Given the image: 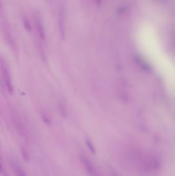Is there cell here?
<instances>
[{"instance_id":"obj_1","label":"cell","mask_w":175,"mask_h":176,"mask_svg":"<svg viewBox=\"0 0 175 176\" xmlns=\"http://www.w3.org/2000/svg\"><path fill=\"white\" fill-rule=\"evenodd\" d=\"M1 66L2 71V75L3 79L4 80L6 89L7 90L8 93L10 94H12L13 93V88L11 83V77L10 74L9 68L6 64L5 61L2 59L1 60Z\"/></svg>"},{"instance_id":"obj_2","label":"cell","mask_w":175,"mask_h":176,"mask_svg":"<svg viewBox=\"0 0 175 176\" xmlns=\"http://www.w3.org/2000/svg\"><path fill=\"white\" fill-rule=\"evenodd\" d=\"M10 117L12 123L18 133L21 135L25 136L26 134V130L20 116L17 112L12 111L10 113Z\"/></svg>"},{"instance_id":"obj_3","label":"cell","mask_w":175,"mask_h":176,"mask_svg":"<svg viewBox=\"0 0 175 176\" xmlns=\"http://www.w3.org/2000/svg\"><path fill=\"white\" fill-rule=\"evenodd\" d=\"M2 30L4 34L6 40L9 44L10 46L12 47L13 49H15V44L13 36L11 34V30L10 29L9 25L8 24L6 20H3L2 22Z\"/></svg>"},{"instance_id":"obj_4","label":"cell","mask_w":175,"mask_h":176,"mask_svg":"<svg viewBox=\"0 0 175 176\" xmlns=\"http://www.w3.org/2000/svg\"><path fill=\"white\" fill-rule=\"evenodd\" d=\"M58 27L61 38L64 39L65 36V17L63 10H61L59 14Z\"/></svg>"},{"instance_id":"obj_5","label":"cell","mask_w":175,"mask_h":176,"mask_svg":"<svg viewBox=\"0 0 175 176\" xmlns=\"http://www.w3.org/2000/svg\"><path fill=\"white\" fill-rule=\"evenodd\" d=\"M34 22L36 28L38 31V34L40 38L42 40H44L45 39V31L44 29L43 25L42 23L41 18L38 13H36L34 15Z\"/></svg>"},{"instance_id":"obj_6","label":"cell","mask_w":175,"mask_h":176,"mask_svg":"<svg viewBox=\"0 0 175 176\" xmlns=\"http://www.w3.org/2000/svg\"><path fill=\"white\" fill-rule=\"evenodd\" d=\"M81 160L87 172L90 175H94V169L89 160L85 156H82Z\"/></svg>"},{"instance_id":"obj_7","label":"cell","mask_w":175,"mask_h":176,"mask_svg":"<svg viewBox=\"0 0 175 176\" xmlns=\"http://www.w3.org/2000/svg\"><path fill=\"white\" fill-rule=\"evenodd\" d=\"M58 108L61 116L63 118H66L67 116V110L65 105L62 102H60L59 103Z\"/></svg>"},{"instance_id":"obj_8","label":"cell","mask_w":175,"mask_h":176,"mask_svg":"<svg viewBox=\"0 0 175 176\" xmlns=\"http://www.w3.org/2000/svg\"><path fill=\"white\" fill-rule=\"evenodd\" d=\"M24 27L25 30L28 32H32V27L30 24V21H29L28 18L26 17H24L22 19Z\"/></svg>"},{"instance_id":"obj_9","label":"cell","mask_w":175,"mask_h":176,"mask_svg":"<svg viewBox=\"0 0 175 176\" xmlns=\"http://www.w3.org/2000/svg\"><path fill=\"white\" fill-rule=\"evenodd\" d=\"M42 119L44 123L47 125H51V120L49 117V116L45 112H41V113Z\"/></svg>"},{"instance_id":"obj_10","label":"cell","mask_w":175,"mask_h":176,"mask_svg":"<svg viewBox=\"0 0 175 176\" xmlns=\"http://www.w3.org/2000/svg\"><path fill=\"white\" fill-rule=\"evenodd\" d=\"M86 144L87 146L88 147L91 152L92 154H95L96 149H95V148H94V145L92 143V142L89 140H86Z\"/></svg>"},{"instance_id":"obj_11","label":"cell","mask_w":175,"mask_h":176,"mask_svg":"<svg viewBox=\"0 0 175 176\" xmlns=\"http://www.w3.org/2000/svg\"><path fill=\"white\" fill-rule=\"evenodd\" d=\"M22 155L23 158L25 161L28 162L29 160V157L28 155V153L26 150L24 149H22Z\"/></svg>"},{"instance_id":"obj_12","label":"cell","mask_w":175,"mask_h":176,"mask_svg":"<svg viewBox=\"0 0 175 176\" xmlns=\"http://www.w3.org/2000/svg\"><path fill=\"white\" fill-rule=\"evenodd\" d=\"M15 172H17V175L18 176H26L24 172L21 169H20L18 167H15Z\"/></svg>"},{"instance_id":"obj_13","label":"cell","mask_w":175,"mask_h":176,"mask_svg":"<svg viewBox=\"0 0 175 176\" xmlns=\"http://www.w3.org/2000/svg\"><path fill=\"white\" fill-rule=\"evenodd\" d=\"M102 0H95V3L96 5L99 6L100 4H101Z\"/></svg>"},{"instance_id":"obj_14","label":"cell","mask_w":175,"mask_h":176,"mask_svg":"<svg viewBox=\"0 0 175 176\" xmlns=\"http://www.w3.org/2000/svg\"><path fill=\"white\" fill-rule=\"evenodd\" d=\"M3 174H4V176H8V175L7 174H6V173H5V171H4V172H3Z\"/></svg>"}]
</instances>
